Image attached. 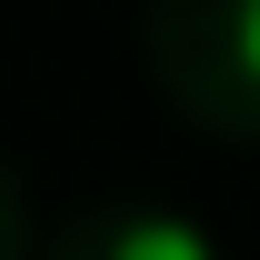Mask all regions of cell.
Instances as JSON below:
<instances>
[{"instance_id": "6da1fadb", "label": "cell", "mask_w": 260, "mask_h": 260, "mask_svg": "<svg viewBox=\"0 0 260 260\" xmlns=\"http://www.w3.org/2000/svg\"><path fill=\"white\" fill-rule=\"evenodd\" d=\"M110 260H220V250H210V230H190V220H130L120 240H110Z\"/></svg>"}, {"instance_id": "7a4b0ae2", "label": "cell", "mask_w": 260, "mask_h": 260, "mask_svg": "<svg viewBox=\"0 0 260 260\" xmlns=\"http://www.w3.org/2000/svg\"><path fill=\"white\" fill-rule=\"evenodd\" d=\"M240 70L260 80V0H240Z\"/></svg>"}]
</instances>
